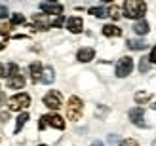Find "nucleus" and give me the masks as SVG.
Wrapping results in <instances>:
<instances>
[{"mask_svg":"<svg viewBox=\"0 0 156 146\" xmlns=\"http://www.w3.org/2000/svg\"><path fill=\"white\" fill-rule=\"evenodd\" d=\"M120 146H139V144H137V141H133V139H124V141L120 142Z\"/></svg>","mask_w":156,"mask_h":146,"instance_id":"31","label":"nucleus"},{"mask_svg":"<svg viewBox=\"0 0 156 146\" xmlns=\"http://www.w3.org/2000/svg\"><path fill=\"white\" fill-rule=\"evenodd\" d=\"M90 146H105V144H103V142H101V141H93V142H91Z\"/></svg>","mask_w":156,"mask_h":146,"instance_id":"35","label":"nucleus"},{"mask_svg":"<svg viewBox=\"0 0 156 146\" xmlns=\"http://www.w3.org/2000/svg\"><path fill=\"white\" fill-rule=\"evenodd\" d=\"M107 10H108V17H111L112 21H118L122 17V10L118 6H111V8H107Z\"/></svg>","mask_w":156,"mask_h":146,"instance_id":"22","label":"nucleus"},{"mask_svg":"<svg viewBox=\"0 0 156 146\" xmlns=\"http://www.w3.org/2000/svg\"><path fill=\"white\" fill-rule=\"evenodd\" d=\"M88 13L93 15V17H97V19L108 17V10H107V8H101V6H91V8H88Z\"/></svg>","mask_w":156,"mask_h":146,"instance_id":"18","label":"nucleus"},{"mask_svg":"<svg viewBox=\"0 0 156 146\" xmlns=\"http://www.w3.org/2000/svg\"><path fill=\"white\" fill-rule=\"evenodd\" d=\"M101 32H103V36H107V38H118V36H122V29L118 25L108 23V25H105L101 29Z\"/></svg>","mask_w":156,"mask_h":146,"instance_id":"14","label":"nucleus"},{"mask_svg":"<svg viewBox=\"0 0 156 146\" xmlns=\"http://www.w3.org/2000/svg\"><path fill=\"white\" fill-rule=\"evenodd\" d=\"M6 101V97H4V93H2V91H0V104H2Z\"/></svg>","mask_w":156,"mask_h":146,"instance_id":"36","label":"nucleus"},{"mask_svg":"<svg viewBox=\"0 0 156 146\" xmlns=\"http://www.w3.org/2000/svg\"><path fill=\"white\" fill-rule=\"evenodd\" d=\"M151 108H152V110H156V103H152V104H151Z\"/></svg>","mask_w":156,"mask_h":146,"instance_id":"37","label":"nucleus"},{"mask_svg":"<svg viewBox=\"0 0 156 146\" xmlns=\"http://www.w3.org/2000/svg\"><path fill=\"white\" fill-rule=\"evenodd\" d=\"M33 21H34V27L38 30H48L51 27V19H50V15H46V13H34Z\"/></svg>","mask_w":156,"mask_h":146,"instance_id":"9","label":"nucleus"},{"mask_svg":"<svg viewBox=\"0 0 156 146\" xmlns=\"http://www.w3.org/2000/svg\"><path fill=\"white\" fill-rule=\"evenodd\" d=\"M147 10H149V6H147L145 0H126V2H124V8H122L124 17L135 19V21L137 19H143Z\"/></svg>","mask_w":156,"mask_h":146,"instance_id":"1","label":"nucleus"},{"mask_svg":"<svg viewBox=\"0 0 156 146\" xmlns=\"http://www.w3.org/2000/svg\"><path fill=\"white\" fill-rule=\"evenodd\" d=\"M38 146H48V144H38Z\"/></svg>","mask_w":156,"mask_h":146,"instance_id":"40","label":"nucleus"},{"mask_svg":"<svg viewBox=\"0 0 156 146\" xmlns=\"http://www.w3.org/2000/svg\"><path fill=\"white\" fill-rule=\"evenodd\" d=\"M101 2H114V0H101Z\"/></svg>","mask_w":156,"mask_h":146,"instance_id":"38","label":"nucleus"},{"mask_svg":"<svg viewBox=\"0 0 156 146\" xmlns=\"http://www.w3.org/2000/svg\"><path fill=\"white\" fill-rule=\"evenodd\" d=\"M10 23H12L13 27H17V25H25V15H23V13H13Z\"/></svg>","mask_w":156,"mask_h":146,"instance_id":"24","label":"nucleus"},{"mask_svg":"<svg viewBox=\"0 0 156 146\" xmlns=\"http://www.w3.org/2000/svg\"><path fill=\"white\" fill-rule=\"evenodd\" d=\"M48 116V125L50 127H55V129H59V131H63V129L67 127V124H65V120L59 116V114H46Z\"/></svg>","mask_w":156,"mask_h":146,"instance_id":"12","label":"nucleus"},{"mask_svg":"<svg viewBox=\"0 0 156 146\" xmlns=\"http://www.w3.org/2000/svg\"><path fill=\"white\" fill-rule=\"evenodd\" d=\"M65 27H67L69 32L80 34L82 30H84V21H82V17H78V15H71V17L65 21Z\"/></svg>","mask_w":156,"mask_h":146,"instance_id":"7","label":"nucleus"},{"mask_svg":"<svg viewBox=\"0 0 156 146\" xmlns=\"http://www.w3.org/2000/svg\"><path fill=\"white\" fill-rule=\"evenodd\" d=\"M149 70H151V61H149V57H143L141 61H139V72L147 74Z\"/></svg>","mask_w":156,"mask_h":146,"instance_id":"23","label":"nucleus"},{"mask_svg":"<svg viewBox=\"0 0 156 146\" xmlns=\"http://www.w3.org/2000/svg\"><path fill=\"white\" fill-rule=\"evenodd\" d=\"M149 61H151V65H156V46H152V49L149 53Z\"/></svg>","mask_w":156,"mask_h":146,"instance_id":"30","label":"nucleus"},{"mask_svg":"<svg viewBox=\"0 0 156 146\" xmlns=\"http://www.w3.org/2000/svg\"><path fill=\"white\" fill-rule=\"evenodd\" d=\"M40 12L46 15H63V6L59 2H42Z\"/></svg>","mask_w":156,"mask_h":146,"instance_id":"8","label":"nucleus"},{"mask_svg":"<svg viewBox=\"0 0 156 146\" xmlns=\"http://www.w3.org/2000/svg\"><path fill=\"white\" fill-rule=\"evenodd\" d=\"M128 118H129V121L133 125L147 127V124H145V108H143V106H133V108L128 112Z\"/></svg>","mask_w":156,"mask_h":146,"instance_id":"6","label":"nucleus"},{"mask_svg":"<svg viewBox=\"0 0 156 146\" xmlns=\"http://www.w3.org/2000/svg\"><path fill=\"white\" fill-rule=\"evenodd\" d=\"M131 70H133V59L129 55H124V57H120L116 61V66H114L116 78H126V76L131 74Z\"/></svg>","mask_w":156,"mask_h":146,"instance_id":"4","label":"nucleus"},{"mask_svg":"<svg viewBox=\"0 0 156 146\" xmlns=\"http://www.w3.org/2000/svg\"><path fill=\"white\" fill-rule=\"evenodd\" d=\"M53 80H55V70H53L51 66H44V70H42V78H40V83H51Z\"/></svg>","mask_w":156,"mask_h":146,"instance_id":"17","label":"nucleus"},{"mask_svg":"<svg viewBox=\"0 0 156 146\" xmlns=\"http://www.w3.org/2000/svg\"><path fill=\"white\" fill-rule=\"evenodd\" d=\"M27 106H30V95L29 93H15L13 97L8 99V110L10 112H23L27 108Z\"/></svg>","mask_w":156,"mask_h":146,"instance_id":"3","label":"nucleus"},{"mask_svg":"<svg viewBox=\"0 0 156 146\" xmlns=\"http://www.w3.org/2000/svg\"><path fill=\"white\" fill-rule=\"evenodd\" d=\"M149 30H151V25H149V21L147 19H137L133 23V32L137 36H145V34H149Z\"/></svg>","mask_w":156,"mask_h":146,"instance_id":"13","label":"nucleus"},{"mask_svg":"<svg viewBox=\"0 0 156 146\" xmlns=\"http://www.w3.org/2000/svg\"><path fill=\"white\" fill-rule=\"evenodd\" d=\"M25 83H27V80H25V76H21V74L8 78V87H10V89H23Z\"/></svg>","mask_w":156,"mask_h":146,"instance_id":"15","label":"nucleus"},{"mask_svg":"<svg viewBox=\"0 0 156 146\" xmlns=\"http://www.w3.org/2000/svg\"><path fill=\"white\" fill-rule=\"evenodd\" d=\"M46 2H57V0H46Z\"/></svg>","mask_w":156,"mask_h":146,"instance_id":"39","label":"nucleus"},{"mask_svg":"<svg viewBox=\"0 0 156 146\" xmlns=\"http://www.w3.org/2000/svg\"><path fill=\"white\" fill-rule=\"evenodd\" d=\"M0 30H2V32H6V34H10L12 30H13V25H12V23H6V25L0 27Z\"/></svg>","mask_w":156,"mask_h":146,"instance_id":"32","label":"nucleus"},{"mask_svg":"<svg viewBox=\"0 0 156 146\" xmlns=\"http://www.w3.org/2000/svg\"><path fill=\"white\" fill-rule=\"evenodd\" d=\"M46 127H48V116H40V120H38V131H44Z\"/></svg>","mask_w":156,"mask_h":146,"instance_id":"26","label":"nucleus"},{"mask_svg":"<svg viewBox=\"0 0 156 146\" xmlns=\"http://www.w3.org/2000/svg\"><path fill=\"white\" fill-rule=\"evenodd\" d=\"M55 19H51V27H63L65 25V17L63 15H53Z\"/></svg>","mask_w":156,"mask_h":146,"instance_id":"25","label":"nucleus"},{"mask_svg":"<svg viewBox=\"0 0 156 146\" xmlns=\"http://www.w3.org/2000/svg\"><path fill=\"white\" fill-rule=\"evenodd\" d=\"M120 137L118 135H108V144H111V146H120Z\"/></svg>","mask_w":156,"mask_h":146,"instance_id":"27","label":"nucleus"},{"mask_svg":"<svg viewBox=\"0 0 156 146\" xmlns=\"http://www.w3.org/2000/svg\"><path fill=\"white\" fill-rule=\"evenodd\" d=\"M42 70H44V65L40 63V61H34V63H30L29 72H30V80H33L34 83L40 82V78H42Z\"/></svg>","mask_w":156,"mask_h":146,"instance_id":"11","label":"nucleus"},{"mask_svg":"<svg viewBox=\"0 0 156 146\" xmlns=\"http://www.w3.org/2000/svg\"><path fill=\"white\" fill-rule=\"evenodd\" d=\"M15 121H17V124H15V129H13V133L17 135V133L21 131V129L25 127V124L29 121V112H25V110H23V112H19V116H17V120H15Z\"/></svg>","mask_w":156,"mask_h":146,"instance_id":"20","label":"nucleus"},{"mask_svg":"<svg viewBox=\"0 0 156 146\" xmlns=\"http://www.w3.org/2000/svg\"><path fill=\"white\" fill-rule=\"evenodd\" d=\"M42 103H44L46 108H50V110H59L61 106H63V97H61L59 91L51 89V91H48V93L44 95Z\"/></svg>","mask_w":156,"mask_h":146,"instance_id":"5","label":"nucleus"},{"mask_svg":"<svg viewBox=\"0 0 156 146\" xmlns=\"http://www.w3.org/2000/svg\"><path fill=\"white\" fill-rule=\"evenodd\" d=\"M126 46H128V49H131V51H143L147 48V42L141 40V38H128Z\"/></svg>","mask_w":156,"mask_h":146,"instance_id":"16","label":"nucleus"},{"mask_svg":"<svg viewBox=\"0 0 156 146\" xmlns=\"http://www.w3.org/2000/svg\"><path fill=\"white\" fill-rule=\"evenodd\" d=\"M151 99H152L151 91H137V93L133 95V101L137 104H147V103H151Z\"/></svg>","mask_w":156,"mask_h":146,"instance_id":"19","label":"nucleus"},{"mask_svg":"<svg viewBox=\"0 0 156 146\" xmlns=\"http://www.w3.org/2000/svg\"><path fill=\"white\" fill-rule=\"evenodd\" d=\"M8 15H10V10H8V6L0 4V19H6Z\"/></svg>","mask_w":156,"mask_h":146,"instance_id":"29","label":"nucleus"},{"mask_svg":"<svg viewBox=\"0 0 156 146\" xmlns=\"http://www.w3.org/2000/svg\"><path fill=\"white\" fill-rule=\"evenodd\" d=\"M95 59V49L93 48H80L76 51V61L78 63H90Z\"/></svg>","mask_w":156,"mask_h":146,"instance_id":"10","label":"nucleus"},{"mask_svg":"<svg viewBox=\"0 0 156 146\" xmlns=\"http://www.w3.org/2000/svg\"><path fill=\"white\" fill-rule=\"evenodd\" d=\"M82 112H84V103L80 97L71 95L67 101V120L69 121H78L82 118Z\"/></svg>","mask_w":156,"mask_h":146,"instance_id":"2","label":"nucleus"},{"mask_svg":"<svg viewBox=\"0 0 156 146\" xmlns=\"http://www.w3.org/2000/svg\"><path fill=\"white\" fill-rule=\"evenodd\" d=\"M0 141H2V135H0Z\"/></svg>","mask_w":156,"mask_h":146,"instance_id":"41","label":"nucleus"},{"mask_svg":"<svg viewBox=\"0 0 156 146\" xmlns=\"http://www.w3.org/2000/svg\"><path fill=\"white\" fill-rule=\"evenodd\" d=\"M6 44H8V34L0 30V51H2V49L6 48Z\"/></svg>","mask_w":156,"mask_h":146,"instance_id":"28","label":"nucleus"},{"mask_svg":"<svg viewBox=\"0 0 156 146\" xmlns=\"http://www.w3.org/2000/svg\"><path fill=\"white\" fill-rule=\"evenodd\" d=\"M4 76H6V66L0 63V78H4Z\"/></svg>","mask_w":156,"mask_h":146,"instance_id":"34","label":"nucleus"},{"mask_svg":"<svg viewBox=\"0 0 156 146\" xmlns=\"http://www.w3.org/2000/svg\"><path fill=\"white\" fill-rule=\"evenodd\" d=\"M0 120H2V121H8V120H10V110L0 112Z\"/></svg>","mask_w":156,"mask_h":146,"instance_id":"33","label":"nucleus"},{"mask_svg":"<svg viewBox=\"0 0 156 146\" xmlns=\"http://www.w3.org/2000/svg\"><path fill=\"white\" fill-rule=\"evenodd\" d=\"M17 74H21L19 65H17V63H8V66H6V76H8V78H12V76H17Z\"/></svg>","mask_w":156,"mask_h":146,"instance_id":"21","label":"nucleus"}]
</instances>
